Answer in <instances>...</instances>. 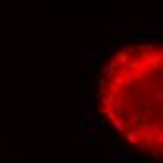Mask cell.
Here are the masks:
<instances>
[{"label": "cell", "instance_id": "obj_1", "mask_svg": "<svg viewBox=\"0 0 163 163\" xmlns=\"http://www.w3.org/2000/svg\"><path fill=\"white\" fill-rule=\"evenodd\" d=\"M103 120L137 152L163 159V45L116 51L98 84Z\"/></svg>", "mask_w": 163, "mask_h": 163}]
</instances>
